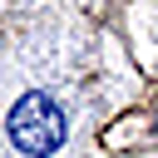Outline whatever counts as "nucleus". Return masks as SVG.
I'll use <instances>...</instances> for the list:
<instances>
[{"mask_svg": "<svg viewBox=\"0 0 158 158\" xmlns=\"http://www.w3.org/2000/svg\"><path fill=\"white\" fill-rule=\"evenodd\" d=\"M5 133H10V143H15L25 158H49V153L69 138V114H64L49 94L30 89L25 99H15L10 118H5Z\"/></svg>", "mask_w": 158, "mask_h": 158, "instance_id": "nucleus-1", "label": "nucleus"}]
</instances>
